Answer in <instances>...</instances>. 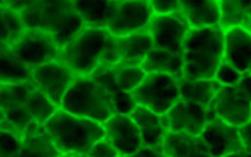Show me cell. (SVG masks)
<instances>
[{"mask_svg":"<svg viewBox=\"0 0 251 157\" xmlns=\"http://www.w3.org/2000/svg\"><path fill=\"white\" fill-rule=\"evenodd\" d=\"M21 15L26 29L49 33L61 49L86 26L73 1H27Z\"/></svg>","mask_w":251,"mask_h":157,"instance_id":"1","label":"cell"},{"mask_svg":"<svg viewBox=\"0 0 251 157\" xmlns=\"http://www.w3.org/2000/svg\"><path fill=\"white\" fill-rule=\"evenodd\" d=\"M183 78H214L224 62V30L220 26L192 29L182 50Z\"/></svg>","mask_w":251,"mask_h":157,"instance_id":"2","label":"cell"},{"mask_svg":"<svg viewBox=\"0 0 251 157\" xmlns=\"http://www.w3.org/2000/svg\"><path fill=\"white\" fill-rule=\"evenodd\" d=\"M44 130L56 143L62 154L86 157L92 147L106 137L104 124L76 117L61 108L46 123Z\"/></svg>","mask_w":251,"mask_h":157,"instance_id":"3","label":"cell"},{"mask_svg":"<svg viewBox=\"0 0 251 157\" xmlns=\"http://www.w3.org/2000/svg\"><path fill=\"white\" fill-rule=\"evenodd\" d=\"M61 110L100 124L117 114L110 93L93 75L76 77L63 98Z\"/></svg>","mask_w":251,"mask_h":157,"instance_id":"4","label":"cell"},{"mask_svg":"<svg viewBox=\"0 0 251 157\" xmlns=\"http://www.w3.org/2000/svg\"><path fill=\"white\" fill-rule=\"evenodd\" d=\"M113 36L106 29L85 26L61 49L60 60L76 77H87L101 68L102 57Z\"/></svg>","mask_w":251,"mask_h":157,"instance_id":"5","label":"cell"},{"mask_svg":"<svg viewBox=\"0 0 251 157\" xmlns=\"http://www.w3.org/2000/svg\"><path fill=\"white\" fill-rule=\"evenodd\" d=\"M32 82L1 83V130H6L18 137H24L43 130L33 118L30 110V94Z\"/></svg>","mask_w":251,"mask_h":157,"instance_id":"6","label":"cell"},{"mask_svg":"<svg viewBox=\"0 0 251 157\" xmlns=\"http://www.w3.org/2000/svg\"><path fill=\"white\" fill-rule=\"evenodd\" d=\"M132 98L136 105L163 116L181 99L180 78L162 73H148Z\"/></svg>","mask_w":251,"mask_h":157,"instance_id":"7","label":"cell"},{"mask_svg":"<svg viewBox=\"0 0 251 157\" xmlns=\"http://www.w3.org/2000/svg\"><path fill=\"white\" fill-rule=\"evenodd\" d=\"M10 48L17 57L33 69L41 64L60 60L61 48L49 33L26 29Z\"/></svg>","mask_w":251,"mask_h":157,"instance_id":"8","label":"cell"},{"mask_svg":"<svg viewBox=\"0 0 251 157\" xmlns=\"http://www.w3.org/2000/svg\"><path fill=\"white\" fill-rule=\"evenodd\" d=\"M76 78L74 72L61 60L41 64L32 69L33 86L61 108L63 98Z\"/></svg>","mask_w":251,"mask_h":157,"instance_id":"9","label":"cell"},{"mask_svg":"<svg viewBox=\"0 0 251 157\" xmlns=\"http://www.w3.org/2000/svg\"><path fill=\"white\" fill-rule=\"evenodd\" d=\"M210 113L214 119L242 128L251 118V100L237 85L222 86L212 102Z\"/></svg>","mask_w":251,"mask_h":157,"instance_id":"10","label":"cell"},{"mask_svg":"<svg viewBox=\"0 0 251 157\" xmlns=\"http://www.w3.org/2000/svg\"><path fill=\"white\" fill-rule=\"evenodd\" d=\"M191 30L185 17L180 12L174 15H154L148 31L156 49L182 54L183 44Z\"/></svg>","mask_w":251,"mask_h":157,"instance_id":"11","label":"cell"},{"mask_svg":"<svg viewBox=\"0 0 251 157\" xmlns=\"http://www.w3.org/2000/svg\"><path fill=\"white\" fill-rule=\"evenodd\" d=\"M152 17L154 12L150 1H141V0L119 1L116 16L106 30L113 37L146 32L149 30Z\"/></svg>","mask_w":251,"mask_h":157,"instance_id":"12","label":"cell"},{"mask_svg":"<svg viewBox=\"0 0 251 157\" xmlns=\"http://www.w3.org/2000/svg\"><path fill=\"white\" fill-rule=\"evenodd\" d=\"M164 117L170 132L192 136H200L212 119L207 108L182 98L164 114Z\"/></svg>","mask_w":251,"mask_h":157,"instance_id":"13","label":"cell"},{"mask_svg":"<svg viewBox=\"0 0 251 157\" xmlns=\"http://www.w3.org/2000/svg\"><path fill=\"white\" fill-rule=\"evenodd\" d=\"M200 137L207 145L213 157H226L231 154L243 151L241 128H237L218 119H212L203 129Z\"/></svg>","mask_w":251,"mask_h":157,"instance_id":"14","label":"cell"},{"mask_svg":"<svg viewBox=\"0 0 251 157\" xmlns=\"http://www.w3.org/2000/svg\"><path fill=\"white\" fill-rule=\"evenodd\" d=\"M106 137L123 157H129L144 147L137 125L127 114H114L104 123Z\"/></svg>","mask_w":251,"mask_h":157,"instance_id":"15","label":"cell"},{"mask_svg":"<svg viewBox=\"0 0 251 157\" xmlns=\"http://www.w3.org/2000/svg\"><path fill=\"white\" fill-rule=\"evenodd\" d=\"M224 60L241 74L251 67V32L243 26L224 31Z\"/></svg>","mask_w":251,"mask_h":157,"instance_id":"16","label":"cell"},{"mask_svg":"<svg viewBox=\"0 0 251 157\" xmlns=\"http://www.w3.org/2000/svg\"><path fill=\"white\" fill-rule=\"evenodd\" d=\"M114 38L119 55V63L117 67H142L154 48L149 31Z\"/></svg>","mask_w":251,"mask_h":157,"instance_id":"17","label":"cell"},{"mask_svg":"<svg viewBox=\"0 0 251 157\" xmlns=\"http://www.w3.org/2000/svg\"><path fill=\"white\" fill-rule=\"evenodd\" d=\"M129 116L137 125L142 139L146 147H158L162 143L168 133L166 117L155 112L148 110L142 106H136Z\"/></svg>","mask_w":251,"mask_h":157,"instance_id":"18","label":"cell"},{"mask_svg":"<svg viewBox=\"0 0 251 157\" xmlns=\"http://www.w3.org/2000/svg\"><path fill=\"white\" fill-rule=\"evenodd\" d=\"M181 13L185 17L191 29L220 26L219 1L216 0L182 1Z\"/></svg>","mask_w":251,"mask_h":157,"instance_id":"19","label":"cell"},{"mask_svg":"<svg viewBox=\"0 0 251 157\" xmlns=\"http://www.w3.org/2000/svg\"><path fill=\"white\" fill-rule=\"evenodd\" d=\"M162 148L167 157H213L200 136L168 131Z\"/></svg>","mask_w":251,"mask_h":157,"instance_id":"20","label":"cell"},{"mask_svg":"<svg viewBox=\"0 0 251 157\" xmlns=\"http://www.w3.org/2000/svg\"><path fill=\"white\" fill-rule=\"evenodd\" d=\"M73 5L86 26L106 29L116 16L119 1H73Z\"/></svg>","mask_w":251,"mask_h":157,"instance_id":"21","label":"cell"},{"mask_svg":"<svg viewBox=\"0 0 251 157\" xmlns=\"http://www.w3.org/2000/svg\"><path fill=\"white\" fill-rule=\"evenodd\" d=\"M222 85L216 78H202V80H186L180 78L181 98L188 102H192L202 107H210L216 97L217 92Z\"/></svg>","mask_w":251,"mask_h":157,"instance_id":"22","label":"cell"},{"mask_svg":"<svg viewBox=\"0 0 251 157\" xmlns=\"http://www.w3.org/2000/svg\"><path fill=\"white\" fill-rule=\"evenodd\" d=\"M142 67L147 73H162L178 78H183L182 54L152 48Z\"/></svg>","mask_w":251,"mask_h":157,"instance_id":"23","label":"cell"},{"mask_svg":"<svg viewBox=\"0 0 251 157\" xmlns=\"http://www.w3.org/2000/svg\"><path fill=\"white\" fill-rule=\"evenodd\" d=\"M0 78L1 83L31 82L32 69L22 62L12 50L6 46H1L0 54Z\"/></svg>","mask_w":251,"mask_h":157,"instance_id":"24","label":"cell"},{"mask_svg":"<svg viewBox=\"0 0 251 157\" xmlns=\"http://www.w3.org/2000/svg\"><path fill=\"white\" fill-rule=\"evenodd\" d=\"M62 155L56 143L51 137L41 130L21 138V154L19 157H60Z\"/></svg>","mask_w":251,"mask_h":157,"instance_id":"25","label":"cell"},{"mask_svg":"<svg viewBox=\"0 0 251 157\" xmlns=\"http://www.w3.org/2000/svg\"><path fill=\"white\" fill-rule=\"evenodd\" d=\"M220 8V27L223 30L244 26L251 18V1L245 0H222Z\"/></svg>","mask_w":251,"mask_h":157,"instance_id":"26","label":"cell"},{"mask_svg":"<svg viewBox=\"0 0 251 157\" xmlns=\"http://www.w3.org/2000/svg\"><path fill=\"white\" fill-rule=\"evenodd\" d=\"M92 75L98 78L101 82V85L107 89V92L110 93L111 98L113 100L114 108H116L117 113L127 114L129 116L131 112L135 110V107L137 105H136L132 95L123 91L121 87H119L117 81L114 80L110 69L108 71H98Z\"/></svg>","mask_w":251,"mask_h":157,"instance_id":"27","label":"cell"},{"mask_svg":"<svg viewBox=\"0 0 251 157\" xmlns=\"http://www.w3.org/2000/svg\"><path fill=\"white\" fill-rule=\"evenodd\" d=\"M1 46L11 47L13 43L23 35L26 27H25L23 17L21 15V11L16 10V8L7 6L4 1L1 2Z\"/></svg>","mask_w":251,"mask_h":157,"instance_id":"28","label":"cell"},{"mask_svg":"<svg viewBox=\"0 0 251 157\" xmlns=\"http://www.w3.org/2000/svg\"><path fill=\"white\" fill-rule=\"evenodd\" d=\"M110 71L119 87L131 95L148 75L143 67H117Z\"/></svg>","mask_w":251,"mask_h":157,"instance_id":"29","label":"cell"},{"mask_svg":"<svg viewBox=\"0 0 251 157\" xmlns=\"http://www.w3.org/2000/svg\"><path fill=\"white\" fill-rule=\"evenodd\" d=\"M21 154V137L6 130L0 132V156L19 157Z\"/></svg>","mask_w":251,"mask_h":157,"instance_id":"30","label":"cell"},{"mask_svg":"<svg viewBox=\"0 0 251 157\" xmlns=\"http://www.w3.org/2000/svg\"><path fill=\"white\" fill-rule=\"evenodd\" d=\"M241 75V73L236 71L231 64H228L226 61L224 60V62L220 64L218 72H217L214 78H216L222 86H233L238 83Z\"/></svg>","mask_w":251,"mask_h":157,"instance_id":"31","label":"cell"},{"mask_svg":"<svg viewBox=\"0 0 251 157\" xmlns=\"http://www.w3.org/2000/svg\"><path fill=\"white\" fill-rule=\"evenodd\" d=\"M154 15H174L181 12V5L182 1L180 0H154L150 1Z\"/></svg>","mask_w":251,"mask_h":157,"instance_id":"32","label":"cell"},{"mask_svg":"<svg viewBox=\"0 0 251 157\" xmlns=\"http://www.w3.org/2000/svg\"><path fill=\"white\" fill-rule=\"evenodd\" d=\"M121 156L118 151L114 149L112 143L107 137L99 139L96 144L92 147L87 157H118Z\"/></svg>","mask_w":251,"mask_h":157,"instance_id":"33","label":"cell"},{"mask_svg":"<svg viewBox=\"0 0 251 157\" xmlns=\"http://www.w3.org/2000/svg\"><path fill=\"white\" fill-rule=\"evenodd\" d=\"M129 157H167L166 154H164V150L162 145H158V147H146L144 145L143 148L133 153L132 155Z\"/></svg>","mask_w":251,"mask_h":157,"instance_id":"34","label":"cell"},{"mask_svg":"<svg viewBox=\"0 0 251 157\" xmlns=\"http://www.w3.org/2000/svg\"><path fill=\"white\" fill-rule=\"evenodd\" d=\"M241 137L243 142L244 150L251 153V118L247 124L241 128Z\"/></svg>","mask_w":251,"mask_h":157,"instance_id":"35","label":"cell"},{"mask_svg":"<svg viewBox=\"0 0 251 157\" xmlns=\"http://www.w3.org/2000/svg\"><path fill=\"white\" fill-rule=\"evenodd\" d=\"M237 86L251 100V73H244V74H242Z\"/></svg>","mask_w":251,"mask_h":157,"instance_id":"36","label":"cell"},{"mask_svg":"<svg viewBox=\"0 0 251 157\" xmlns=\"http://www.w3.org/2000/svg\"><path fill=\"white\" fill-rule=\"evenodd\" d=\"M226 157H251V153L247 150H243V151H239V153H235V154H231V155H228Z\"/></svg>","mask_w":251,"mask_h":157,"instance_id":"37","label":"cell"},{"mask_svg":"<svg viewBox=\"0 0 251 157\" xmlns=\"http://www.w3.org/2000/svg\"><path fill=\"white\" fill-rule=\"evenodd\" d=\"M60 157H86L81 155H74V154H62Z\"/></svg>","mask_w":251,"mask_h":157,"instance_id":"38","label":"cell"},{"mask_svg":"<svg viewBox=\"0 0 251 157\" xmlns=\"http://www.w3.org/2000/svg\"><path fill=\"white\" fill-rule=\"evenodd\" d=\"M243 27H245V29H247L248 31H250V32H251V18L249 19V21L247 22V24H245Z\"/></svg>","mask_w":251,"mask_h":157,"instance_id":"39","label":"cell"},{"mask_svg":"<svg viewBox=\"0 0 251 157\" xmlns=\"http://www.w3.org/2000/svg\"><path fill=\"white\" fill-rule=\"evenodd\" d=\"M248 73H251V67H250V69H249V72H248Z\"/></svg>","mask_w":251,"mask_h":157,"instance_id":"40","label":"cell"},{"mask_svg":"<svg viewBox=\"0 0 251 157\" xmlns=\"http://www.w3.org/2000/svg\"><path fill=\"white\" fill-rule=\"evenodd\" d=\"M118 157H123V156H118Z\"/></svg>","mask_w":251,"mask_h":157,"instance_id":"41","label":"cell"}]
</instances>
